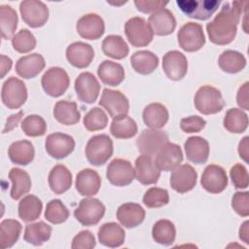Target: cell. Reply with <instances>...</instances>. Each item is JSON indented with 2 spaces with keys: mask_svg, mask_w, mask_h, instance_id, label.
I'll use <instances>...</instances> for the list:
<instances>
[{
  "mask_svg": "<svg viewBox=\"0 0 249 249\" xmlns=\"http://www.w3.org/2000/svg\"><path fill=\"white\" fill-rule=\"evenodd\" d=\"M244 2H224L217 16L206 24V31L211 43L225 46L233 41L237 25L243 12Z\"/></svg>",
  "mask_w": 249,
  "mask_h": 249,
  "instance_id": "cell-1",
  "label": "cell"
},
{
  "mask_svg": "<svg viewBox=\"0 0 249 249\" xmlns=\"http://www.w3.org/2000/svg\"><path fill=\"white\" fill-rule=\"evenodd\" d=\"M196 109L203 115L217 114L225 107V100L221 91L210 85L200 87L194 97Z\"/></svg>",
  "mask_w": 249,
  "mask_h": 249,
  "instance_id": "cell-2",
  "label": "cell"
},
{
  "mask_svg": "<svg viewBox=\"0 0 249 249\" xmlns=\"http://www.w3.org/2000/svg\"><path fill=\"white\" fill-rule=\"evenodd\" d=\"M113 141L107 134H97L89 138L86 145L85 154L88 161L94 166L107 162L113 155Z\"/></svg>",
  "mask_w": 249,
  "mask_h": 249,
  "instance_id": "cell-3",
  "label": "cell"
},
{
  "mask_svg": "<svg viewBox=\"0 0 249 249\" xmlns=\"http://www.w3.org/2000/svg\"><path fill=\"white\" fill-rule=\"evenodd\" d=\"M43 90L52 97L62 95L70 85V78L67 72L58 66L49 68L41 78Z\"/></svg>",
  "mask_w": 249,
  "mask_h": 249,
  "instance_id": "cell-4",
  "label": "cell"
},
{
  "mask_svg": "<svg viewBox=\"0 0 249 249\" xmlns=\"http://www.w3.org/2000/svg\"><path fill=\"white\" fill-rule=\"evenodd\" d=\"M105 210L104 204L98 198L88 196L80 201L74 210V217L83 226H94L103 218Z\"/></svg>",
  "mask_w": 249,
  "mask_h": 249,
  "instance_id": "cell-5",
  "label": "cell"
},
{
  "mask_svg": "<svg viewBox=\"0 0 249 249\" xmlns=\"http://www.w3.org/2000/svg\"><path fill=\"white\" fill-rule=\"evenodd\" d=\"M27 99V89L23 81L14 76L8 78L1 89V100L9 109H18Z\"/></svg>",
  "mask_w": 249,
  "mask_h": 249,
  "instance_id": "cell-6",
  "label": "cell"
},
{
  "mask_svg": "<svg viewBox=\"0 0 249 249\" xmlns=\"http://www.w3.org/2000/svg\"><path fill=\"white\" fill-rule=\"evenodd\" d=\"M124 33L128 42L135 48L148 46L154 38L150 25L140 17L131 18L124 23Z\"/></svg>",
  "mask_w": 249,
  "mask_h": 249,
  "instance_id": "cell-7",
  "label": "cell"
},
{
  "mask_svg": "<svg viewBox=\"0 0 249 249\" xmlns=\"http://www.w3.org/2000/svg\"><path fill=\"white\" fill-rule=\"evenodd\" d=\"M177 6L181 12L190 18L206 20L218 10L219 0H177Z\"/></svg>",
  "mask_w": 249,
  "mask_h": 249,
  "instance_id": "cell-8",
  "label": "cell"
},
{
  "mask_svg": "<svg viewBox=\"0 0 249 249\" xmlns=\"http://www.w3.org/2000/svg\"><path fill=\"white\" fill-rule=\"evenodd\" d=\"M178 44L188 53L199 51L205 44V35L201 24L196 22L185 23L177 33Z\"/></svg>",
  "mask_w": 249,
  "mask_h": 249,
  "instance_id": "cell-9",
  "label": "cell"
},
{
  "mask_svg": "<svg viewBox=\"0 0 249 249\" xmlns=\"http://www.w3.org/2000/svg\"><path fill=\"white\" fill-rule=\"evenodd\" d=\"M19 13L22 20L32 28H38L49 19V8L39 0H23L19 4Z\"/></svg>",
  "mask_w": 249,
  "mask_h": 249,
  "instance_id": "cell-10",
  "label": "cell"
},
{
  "mask_svg": "<svg viewBox=\"0 0 249 249\" xmlns=\"http://www.w3.org/2000/svg\"><path fill=\"white\" fill-rule=\"evenodd\" d=\"M106 177L117 187H124L132 183L135 178V169L127 160L116 158L107 166Z\"/></svg>",
  "mask_w": 249,
  "mask_h": 249,
  "instance_id": "cell-11",
  "label": "cell"
},
{
  "mask_svg": "<svg viewBox=\"0 0 249 249\" xmlns=\"http://www.w3.org/2000/svg\"><path fill=\"white\" fill-rule=\"evenodd\" d=\"M168 142L165 131L155 128L144 129L136 140V146L141 155L156 156L160 149Z\"/></svg>",
  "mask_w": 249,
  "mask_h": 249,
  "instance_id": "cell-12",
  "label": "cell"
},
{
  "mask_svg": "<svg viewBox=\"0 0 249 249\" xmlns=\"http://www.w3.org/2000/svg\"><path fill=\"white\" fill-rule=\"evenodd\" d=\"M99 105L102 106L113 119L125 116L129 111L127 97L118 89H104L99 100Z\"/></svg>",
  "mask_w": 249,
  "mask_h": 249,
  "instance_id": "cell-13",
  "label": "cell"
},
{
  "mask_svg": "<svg viewBox=\"0 0 249 249\" xmlns=\"http://www.w3.org/2000/svg\"><path fill=\"white\" fill-rule=\"evenodd\" d=\"M74 89L80 101L91 104L95 102L98 97L100 84L92 73L82 72L75 80Z\"/></svg>",
  "mask_w": 249,
  "mask_h": 249,
  "instance_id": "cell-14",
  "label": "cell"
},
{
  "mask_svg": "<svg viewBox=\"0 0 249 249\" xmlns=\"http://www.w3.org/2000/svg\"><path fill=\"white\" fill-rule=\"evenodd\" d=\"M75 148V140L71 135L62 132L51 133L45 141L47 153L53 159L61 160L69 156Z\"/></svg>",
  "mask_w": 249,
  "mask_h": 249,
  "instance_id": "cell-15",
  "label": "cell"
},
{
  "mask_svg": "<svg viewBox=\"0 0 249 249\" xmlns=\"http://www.w3.org/2000/svg\"><path fill=\"white\" fill-rule=\"evenodd\" d=\"M196 179L197 173L196 169L191 164L185 163L172 170L169 184L175 192L179 194H185L195 188Z\"/></svg>",
  "mask_w": 249,
  "mask_h": 249,
  "instance_id": "cell-16",
  "label": "cell"
},
{
  "mask_svg": "<svg viewBox=\"0 0 249 249\" xmlns=\"http://www.w3.org/2000/svg\"><path fill=\"white\" fill-rule=\"evenodd\" d=\"M162 69L168 79L180 81L188 72L187 57L179 51H169L162 57Z\"/></svg>",
  "mask_w": 249,
  "mask_h": 249,
  "instance_id": "cell-17",
  "label": "cell"
},
{
  "mask_svg": "<svg viewBox=\"0 0 249 249\" xmlns=\"http://www.w3.org/2000/svg\"><path fill=\"white\" fill-rule=\"evenodd\" d=\"M200 184L210 194H220L228 186V176L225 169L217 164H209L205 167Z\"/></svg>",
  "mask_w": 249,
  "mask_h": 249,
  "instance_id": "cell-18",
  "label": "cell"
},
{
  "mask_svg": "<svg viewBox=\"0 0 249 249\" xmlns=\"http://www.w3.org/2000/svg\"><path fill=\"white\" fill-rule=\"evenodd\" d=\"M76 30L78 34L84 39L97 40L103 35L105 31L104 20L97 14H86L78 19L76 23Z\"/></svg>",
  "mask_w": 249,
  "mask_h": 249,
  "instance_id": "cell-19",
  "label": "cell"
},
{
  "mask_svg": "<svg viewBox=\"0 0 249 249\" xmlns=\"http://www.w3.org/2000/svg\"><path fill=\"white\" fill-rule=\"evenodd\" d=\"M65 54L66 59L72 66L83 69L91 63L94 57V51L89 44L78 41L67 47Z\"/></svg>",
  "mask_w": 249,
  "mask_h": 249,
  "instance_id": "cell-20",
  "label": "cell"
},
{
  "mask_svg": "<svg viewBox=\"0 0 249 249\" xmlns=\"http://www.w3.org/2000/svg\"><path fill=\"white\" fill-rule=\"evenodd\" d=\"M183 160V152L175 143H165L156 155L155 161L158 167L163 171H172L180 165Z\"/></svg>",
  "mask_w": 249,
  "mask_h": 249,
  "instance_id": "cell-21",
  "label": "cell"
},
{
  "mask_svg": "<svg viewBox=\"0 0 249 249\" xmlns=\"http://www.w3.org/2000/svg\"><path fill=\"white\" fill-rule=\"evenodd\" d=\"M160 176V169L158 167L153 157L141 155L135 160V177L142 185L156 184Z\"/></svg>",
  "mask_w": 249,
  "mask_h": 249,
  "instance_id": "cell-22",
  "label": "cell"
},
{
  "mask_svg": "<svg viewBox=\"0 0 249 249\" xmlns=\"http://www.w3.org/2000/svg\"><path fill=\"white\" fill-rule=\"evenodd\" d=\"M75 187L81 196L90 197L99 192L101 178L95 170L85 168L78 172L75 180Z\"/></svg>",
  "mask_w": 249,
  "mask_h": 249,
  "instance_id": "cell-23",
  "label": "cell"
},
{
  "mask_svg": "<svg viewBox=\"0 0 249 249\" xmlns=\"http://www.w3.org/2000/svg\"><path fill=\"white\" fill-rule=\"evenodd\" d=\"M148 24L154 34L158 36H166L175 30L176 19L168 9L163 8L153 13L149 17Z\"/></svg>",
  "mask_w": 249,
  "mask_h": 249,
  "instance_id": "cell-24",
  "label": "cell"
},
{
  "mask_svg": "<svg viewBox=\"0 0 249 249\" xmlns=\"http://www.w3.org/2000/svg\"><path fill=\"white\" fill-rule=\"evenodd\" d=\"M116 215L122 226L131 229L139 226L144 221L146 212L138 203L125 202L119 206Z\"/></svg>",
  "mask_w": 249,
  "mask_h": 249,
  "instance_id": "cell-25",
  "label": "cell"
},
{
  "mask_svg": "<svg viewBox=\"0 0 249 249\" xmlns=\"http://www.w3.org/2000/svg\"><path fill=\"white\" fill-rule=\"evenodd\" d=\"M46 62L42 54L34 53L21 56L16 63L17 74L23 79H32L36 77L44 68Z\"/></svg>",
  "mask_w": 249,
  "mask_h": 249,
  "instance_id": "cell-26",
  "label": "cell"
},
{
  "mask_svg": "<svg viewBox=\"0 0 249 249\" xmlns=\"http://www.w3.org/2000/svg\"><path fill=\"white\" fill-rule=\"evenodd\" d=\"M184 149L187 159L196 164H203L208 160L209 143L203 137H189L184 143Z\"/></svg>",
  "mask_w": 249,
  "mask_h": 249,
  "instance_id": "cell-27",
  "label": "cell"
},
{
  "mask_svg": "<svg viewBox=\"0 0 249 249\" xmlns=\"http://www.w3.org/2000/svg\"><path fill=\"white\" fill-rule=\"evenodd\" d=\"M97 236L102 245L110 248H116L123 245L125 238V232L119 224L109 222L103 224L99 228Z\"/></svg>",
  "mask_w": 249,
  "mask_h": 249,
  "instance_id": "cell-28",
  "label": "cell"
},
{
  "mask_svg": "<svg viewBox=\"0 0 249 249\" xmlns=\"http://www.w3.org/2000/svg\"><path fill=\"white\" fill-rule=\"evenodd\" d=\"M51 190L55 195H61L67 192L72 186V173L63 164L54 165L48 177Z\"/></svg>",
  "mask_w": 249,
  "mask_h": 249,
  "instance_id": "cell-29",
  "label": "cell"
},
{
  "mask_svg": "<svg viewBox=\"0 0 249 249\" xmlns=\"http://www.w3.org/2000/svg\"><path fill=\"white\" fill-rule=\"evenodd\" d=\"M142 118L144 121V124L150 127L155 129H160L163 127L169 118L168 110L166 107L158 102L150 103L148 104L142 113Z\"/></svg>",
  "mask_w": 249,
  "mask_h": 249,
  "instance_id": "cell-30",
  "label": "cell"
},
{
  "mask_svg": "<svg viewBox=\"0 0 249 249\" xmlns=\"http://www.w3.org/2000/svg\"><path fill=\"white\" fill-rule=\"evenodd\" d=\"M97 75L103 84L117 87L124 80V69L120 63L107 59L99 64Z\"/></svg>",
  "mask_w": 249,
  "mask_h": 249,
  "instance_id": "cell-31",
  "label": "cell"
},
{
  "mask_svg": "<svg viewBox=\"0 0 249 249\" xmlns=\"http://www.w3.org/2000/svg\"><path fill=\"white\" fill-rule=\"evenodd\" d=\"M8 156L11 161L15 164L27 165L34 159V146L29 140H19L13 142L8 149Z\"/></svg>",
  "mask_w": 249,
  "mask_h": 249,
  "instance_id": "cell-32",
  "label": "cell"
},
{
  "mask_svg": "<svg viewBox=\"0 0 249 249\" xmlns=\"http://www.w3.org/2000/svg\"><path fill=\"white\" fill-rule=\"evenodd\" d=\"M130 64L138 74L149 75L159 66V57L150 51L142 50L135 52L130 56Z\"/></svg>",
  "mask_w": 249,
  "mask_h": 249,
  "instance_id": "cell-33",
  "label": "cell"
},
{
  "mask_svg": "<svg viewBox=\"0 0 249 249\" xmlns=\"http://www.w3.org/2000/svg\"><path fill=\"white\" fill-rule=\"evenodd\" d=\"M53 114L54 119L64 125L76 124L81 119V114L78 111L77 103L75 101H57L54 104Z\"/></svg>",
  "mask_w": 249,
  "mask_h": 249,
  "instance_id": "cell-34",
  "label": "cell"
},
{
  "mask_svg": "<svg viewBox=\"0 0 249 249\" xmlns=\"http://www.w3.org/2000/svg\"><path fill=\"white\" fill-rule=\"evenodd\" d=\"M9 179L12 182L11 197L15 200L19 199L31 189V179L29 174L18 167H13L9 172Z\"/></svg>",
  "mask_w": 249,
  "mask_h": 249,
  "instance_id": "cell-35",
  "label": "cell"
},
{
  "mask_svg": "<svg viewBox=\"0 0 249 249\" xmlns=\"http://www.w3.org/2000/svg\"><path fill=\"white\" fill-rule=\"evenodd\" d=\"M52 227L44 221L28 224L24 229L23 239L32 245L41 246L48 241L52 234Z\"/></svg>",
  "mask_w": 249,
  "mask_h": 249,
  "instance_id": "cell-36",
  "label": "cell"
},
{
  "mask_svg": "<svg viewBox=\"0 0 249 249\" xmlns=\"http://www.w3.org/2000/svg\"><path fill=\"white\" fill-rule=\"evenodd\" d=\"M43 203L34 195H27L18 203V217L25 223L37 220L42 212Z\"/></svg>",
  "mask_w": 249,
  "mask_h": 249,
  "instance_id": "cell-37",
  "label": "cell"
},
{
  "mask_svg": "<svg viewBox=\"0 0 249 249\" xmlns=\"http://www.w3.org/2000/svg\"><path fill=\"white\" fill-rule=\"evenodd\" d=\"M218 65L224 72L235 74L245 68L246 58L237 51L226 50L220 54L218 58Z\"/></svg>",
  "mask_w": 249,
  "mask_h": 249,
  "instance_id": "cell-38",
  "label": "cell"
},
{
  "mask_svg": "<svg viewBox=\"0 0 249 249\" xmlns=\"http://www.w3.org/2000/svg\"><path fill=\"white\" fill-rule=\"evenodd\" d=\"M110 132L115 138L128 139L137 134L138 127L136 122L125 115L113 119L110 125Z\"/></svg>",
  "mask_w": 249,
  "mask_h": 249,
  "instance_id": "cell-39",
  "label": "cell"
},
{
  "mask_svg": "<svg viewBox=\"0 0 249 249\" xmlns=\"http://www.w3.org/2000/svg\"><path fill=\"white\" fill-rule=\"evenodd\" d=\"M102 52L114 59H123L127 56L129 48L120 35H108L102 42Z\"/></svg>",
  "mask_w": 249,
  "mask_h": 249,
  "instance_id": "cell-40",
  "label": "cell"
},
{
  "mask_svg": "<svg viewBox=\"0 0 249 249\" xmlns=\"http://www.w3.org/2000/svg\"><path fill=\"white\" fill-rule=\"evenodd\" d=\"M22 227L18 220L5 219L0 224V248L12 247L18 239Z\"/></svg>",
  "mask_w": 249,
  "mask_h": 249,
  "instance_id": "cell-41",
  "label": "cell"
},
{
  "mask_svg": "<svg viewBox=\"0 0 249 249\" xmlns=\"http://www.w3.org/2000/svg\"><path fill=\"white\" fill-rule=\"evenodd\" d=\"M224 127L231 133H242L248 127V115L238 108H231L226 112Z\"/></svg>",
  "mask_w": 249,
  "mask_h": 249,
  "instance_id": "cell-42",
  "label": "cell"
},
{
  "mask_svg": "<svg viewBox=\"0 0 249 249\" xmlns=\"http://www.w3.org/2000/svg\"><path fill=\"white\" fill-rule=\"evenodd\" d=\"M153 239L161 245H171L176 237V229L174 224L166 219L157 221L152 229Z\"/></svg>",
  "mask_w": 249,
  "mask_h": 249,
  "instance_id": "cell-43",
  "label": "cell"
},
{
  "mask_svg": "<svg viewBox=\"0 0 249 249\" xmlns=\"http://www.w3.org/2000/svg\"><path fill=\"white\" fill-rule=\"evenodd\" d=\"M18 18L17 12L9 5L0 6L1 35L4 40L12 39L18 27Z\"/></svg>",
  "mask_w": 249,
  "mask_h": 249,
  "instance_id": "cell-44",
  "label": "cell"
},
{
  "mask_svg": "<svg viewBox=\"0 0 249 249\" xmlns=\"http://www.w3.org/2000/svg\"><path fill=\"white\" fill-rule=\"evenodd\" d=\"M69 217V210L60 199H52L47 203L45 219L53 225L64 223Z\"/></svg>",
  "mask_w": 249,
  "mask_h": 249,
  "instance_id": "cell-45",
  "label": "cell"
},
{
  "mask_svg": "<svg viewBox=\"0 0 249 249\" xmlns=\"http://www.w3.org/2000/svg\"><path fill=\"white\" fill-rule=\"evenodd\" d=\"M83 124L89 131L101 130L107 126L108 117L104 110L99 107H93L85 115Z\"/></svg>",
  "mask_w": 249,
  "mask_h": 249,
  "instance_id": "cell-46",
  "label": "cell"
},
{
  "mask_svg": "<svg viewBox=\"0 0 249 249\" xmlns=\"http://www.w3.org/2000/svg\"><path fill=\"white\" fill-rule=\"evenodd\" d=\"M13 49L19 53H27L35 49L36 38L31 31L26 28L20 29L15 36L11 39Z\"/></svg>",
  "mask_w": 249,
  "mask_h": 249,
  "instance_id": "cell-47",
  "label": "cell"
},
{
  "mask_svg": "<svg viewBox=\"0 0 249 249\" xmlns=\"http://www.w3.org/2000/svg\"><path fill=\"white\" fill-rule=\"evenodd\" d=\"M22 131L30 137L43 136L47 131V124L39 115H29L21 122Z\"/></svg>",
  "mask_w": 249,
  "mask_h": 249,
  "instance_id": "cell-48",
  "label": "cell"
},
{
  "mask_svg": "<svg viewBox=\"0 0 249 249\" xmlns=\"http://www.w3.org/2000/svg\"><path fill=\"white\" fill-rule=\"evenodd\" d=\"M169 202V195L167 190L152 187L148 189L143 196V203L149 208H159Z\"/></svg>",
  "mask_w": 249,
  "mask_h": 249,
  "instance_id": "cell-49",
  "label": "cell"
},
{
  "mask_svg": "<svg viewBox=\"0 0 249 249\" xmlns=\"http://www.w3.org/2000/svg\"><path fill=\"white\" fill-rule=\"evenodd\" d=\"M230 177L235 189H246L249 185L247 168L241 163H235L230 170Z\"/></svg>",
  "mask_w": 249,
  "mask_h": 249,
  "instance_id": "cell-50",
  "label": "cell"
},
{
  "mask_svg": "<svg viewBox=\"0 0 249 249\" xmlns=\"http://www.w3.org/2000/svg\"><path fill=\"white\" fill-rule=\"evenodd\" d=\"M96 241L93 233L90 231H81L73 237L71 248L72 249H92L95 247Z\"/></svg>",
  "mask_w": 249,
  "mask_h": 249,
  "instance_id": "cell-51",
  "label": "cell"
},
{
  "mask_svg": "<svg viewBox=\"0 0 249 249\" xmlns=\"http://www.w3.org/2000/svg\"><path fill=\"white\" fill-rule=\"evenodd\" d=\"M232 209L241 217L249 215V193L236 192L231 197Z\"/></svg>",
  "mask_w": 249,
  "mask_h": 249,
  "instance_id": "cell-52",
  "label": "cell"
},
{
  "mask_svg": "<svg viewBox=\"0 0 249 249\" xmlns=\"http://www.w3.org/2000/svg\"><path fill=\"white\" fill-rule=\"evenodd\" d=\"M206 121L199 116H190L183 118L180 121V128L186 133H196L199 132L204 128Z\"/></svg>",
  "mask_w": 249,
  "mask_h": 249,
  "instance_id": "cell-53",
  "label": "cell"
},
{
  "mask_svg": "<svg viewBox=\"0 0 249 249\" xmlns=\"http://www.w3.org/2000/svg\"><path fill=\"white\" fill-rule=\"evenodd\" d=\"M168 2L163 1H155V0H135L134 5L137 10L144 14L155 13L160 9H163Z\"/></svg>",
  "mask_w": 249,
  "mask_h": 249,
  "instance_id": "cell-54",
  "label": "cell"
},
{
  "mask_svg": "<svg viewBox=\"0 0 249 249\" xmlns=\"http://www.w3.org/2000/svg\"><path fill=\"white\" fill-rule=\"evenodd\" d=\"M249 92V83L245 82L244 84H242L236 93V103L237 105L247 111L249 110V97H248V93Z\"/></svg>",
  "mask_w": 249,
  "mask_h": 249,
  "instance_id": "cell-55",
  "label": "cell"
},
{
  "mask_svg": "<svg viewBox=\"0 0 249 249\" xmlns=\"http://www.w3.org/2000/svg\"><path fill=\"white\" fill-rule=\"evenodd\" d=\"M22 116H23V112H22V111H19V112L17 113V114L11 115V116L7 119L6 125H5V127H4V129H3L2 132H3V133H7V132L13 130L15 127H17L18 124V123L20 122Z\"/></svg>",
  "mask_w": 249,
  "mask_h": 249,
  "instance_id": "cell-56",
  "label": "cell"
},
{
  "mask_svg": "<svg viewBox=\"0 0 249 249\" xmlns=\"http://www.w3.org/2000/svg\"><path fill=\"white\" fill-rule=\"evenodd\" d=\"M249 137L248 136H245L243 137L239 144H238V148H237V151H238V155L240 157V159H242L246 163L249 162V160H248V157H249Z\"/></svg>",
  "mask_w": 249,
  "mask_h": 249,
  "instance_id": "cell-57",
  "label": "cell"
},
{
  "mask_svg": "<svg viewBox=\"0 0 249 249\" xmlns=\"http://www.w3.org/2000/svg\"><path fill=\"white\" fill-rule=\"evenodd\" d=\"M12 65V59L4 54H1V78H4V76L10 71Z\"/></svg>",
  "mask_w": 249,
  "mask_h": 249,
  "instance_id": "cell-58",
  "label": "cell"
},
{
  "mask_svg": "<svg viewBox=\"0 0 249 249\" xmlns=\"http://www.w3.org/2000/svg\"><path fill=\"white\" fill-rule=\"evenodd\" d=\"M239 238L245 242L246 244H249V222L245 221L239 228L238 231Z\"/></svg>",
  "mask_w": 249,
  "mask_h": 249,
  "instance_id": "cell-59",
  "label": "cell"
}]
</instances>
